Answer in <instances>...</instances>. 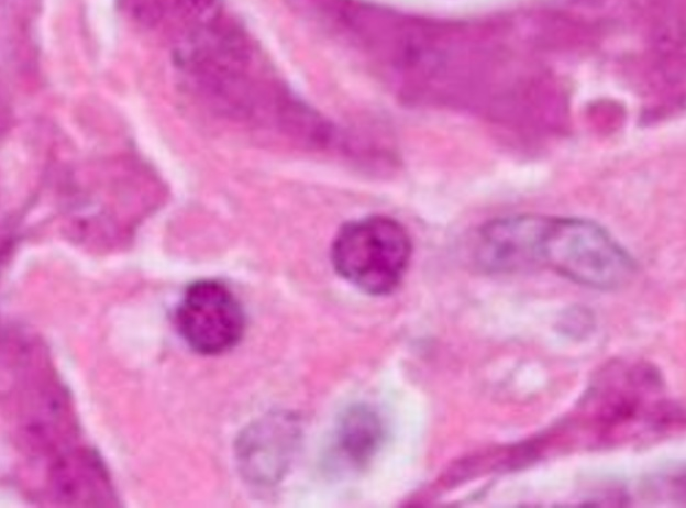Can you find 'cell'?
<instances>
[{"label":"cell","mask_w":686,"mask_h":508,"mask_svg":"<svg viewBox=\"0 0 686 508\" xmlns=\"http://www.w3.org/2000/svg\"><path fill=\"white\" fill-rule=\"evenodd\" d=\"M0 384L2 418L25 495L58 483L98 453L84 438L69 389L35 333L3 331Z\"/></svg>","instance_id":"6da1fadb"},{"label":"cell","mask_w":686,"mask_h":508,"mask_svg":"<svg viewBox=\"0 0 686 508\" xmlns=\"http://www.w3.org/2000/svg\"><path fill=\"white\" fill-rule=\"evenodd\" d=\"M563 428L593 444H616L684 424V411L665 394L660 371L645 362L615 361L593 378L573 417Z\"/></svg>","instance_id":"7a4b0ae2"},{"label":"cell","mask_w":686,"mask_h":508,"mask_svg":"<svg viewBox=\"0 0 686 508\" xmlns=\"http://www.w3.org/2000/svg\"><path fill=\"white\" fill-rule=\"evenodd\" d=\"M532 258L574 281L599 290L627 285L637 270L630 253L599 223L579 217L538 214Z\"/></svg>","instance_id":"3957f363"},{"label":"cell","mask_w":686,"mask_h":508,"mask_svg":"<svg viewBox=\"0 0 686 508\" xmlns=\"http://www.w3.org/2000/svg\"><path fill=\"white\" fill-rule=\"evenodd\" d=\"M411 254L412 243L405 227L380 214L345 223L331 247L336 273L373 296L388 295L400 285Z\"/></svg>","instance_id":"277c9868"},{"label":"cell","mask_w":686,"mask_h":508,"mask_svg":"<svg viewBox=\"0 0 686 508\" xmlns=\"http://www.w3.org/2000/svg\"><path fill=\"white\" fill-rule=\"evenodd\" d=\"M174 322L184 342L196 353L220 355L244 335L245 313L234 292L223 283L201 279L180 298Z\"/></svg>","instance_id":"5b68a950"},{"label":"cell","mask_w":686,"mask_h":508,"mask_svg":"<svg viewBox=\"0 0 686 508\" xmlns=\"http://www.w3.org/2000/svg\"><path fill=\"white\" fill-rule=\"evenodd\" d=\"M301 439L298 419L272 412L248 423L237 435L234 459L243 479L256 487L279 482L287 473Z\"/></svg>","instance_id":"8992f818"},{"label":"cell","mask_w":686,"mask_h":508,"mask_svg":"<svg viewBox=\"0 0 686 508\" xmlns=\"http://www.w3.org/2000/svg\"><path fill=\"white\" fill-rule=\"evenodd\" d=\"M384 423L370 407L357 405L339 419L334 431V450L338 457L350 466L366 464L378 451L384 440Z\"/></svg>","instance_id":"52a82bcc"}]
</instances>
